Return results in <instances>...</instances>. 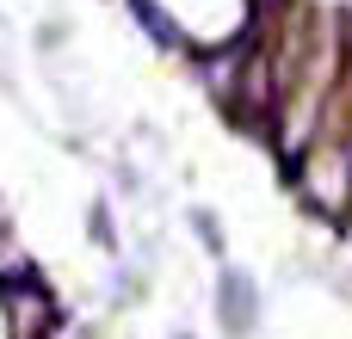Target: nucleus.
I'll use <instances>...</instances> for the list:
<instances>
[{
  "mask_svg": "<svg viewBox=\"0 0 352 339\" xmlns=\"http://www.w3.org/2000/svg\"><path fill=\"white\" fill-rule=\"evenodd\" d=\"M223 327L229 334H248L254 327V284L235 278V272H223Z\"/></svg>",
  "mask_w": 352,
  "mask_h": 339,
  "instance_id": "obj_1",
  "label": "nucleus"
}]
</instances>
